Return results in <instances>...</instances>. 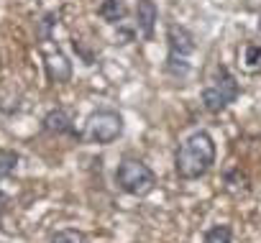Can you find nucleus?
<instances>
[{"instance_id":"1","label":"nucleus","mask_w":261,"mask_h":243,"mask_svg":"<svg viewBox=\"0 0 261 243\" xmlns=\"http://www.w3.org/2000/svg\"><path fill=\"white\" fill-rule=\"evenodd\" d=\"M215 164V141L207 131H195L190 133L174 156V169L182 179H200L205 177Z\"/></svg>"},{"instance_id":"2","label":"nucleus","mask_w":261,"mask_h":243,"mask_svg":"<svg viewBox=\"0 0 261 243\" xmlns=\"http://www.w3.org/2000/svg\"><path fill=\"white\" fill-rule=\"evenodd\" d=\"M167 44H169V54H167L164 72L172 79L185 82L190 77V57L195 51V36L185 26L169 23V29H167Z\"/></svg>"},{"instance_id":"3","label":"nucleus","mask_w":261,"mask_h":243,"mask_svg":"<svg viewBox=\"0 0 261 243\" xmlns=\"http://www.w3.org/2000/svg\"><path fill=\"white\" fill-rule=\"evenodd\" d=\"M238 95H241L238 79L230 74V69L225 64H218L215 72H213V77L202 87V105H205L207 113H220L230 102H236Z\"/></svg>"},{"instance_id":"4","label":"nucleus","mask_w":261,"mask_h":243,"mask_svg":"<svg viewBox=\"0 0 261 243\" xmlns=\"http://www.w3.org/2000/svg\"><path fill=\"white\" fill-rule=\"evenodd\" d=\"M115 184H118L120 192H125L130 197H144V195H149L154 190L156 177L141 159L125 156L118 164V169H115Z\"/></svg>"},{"instance_id":"5","label":"nucleus","mask_w":261,"mask_h":243,"mask_svg":"<svg viewBox=\"0 0 261 243\" xmlns=\"http://www.w3.org/2000/svg\"><path fill=\"white\" fill-rule=\"evenodd\" d=\"M120 133H123V118H120V113H115L110 107H102V110L90 113L82 139L90 141V144H102L105 146V144H113Z\"/></svg>"},{"instance_id":"6","label":"nucleus","mask_w":261,"mask_h":243,"mask_svg":"<svg viewBox=\"0 0 261 243\" xmlns=\"http://www.w3.org/2000/svg\"><path fill=\"white\" fill-rule=\"evenodd\" d=\"M41 126H44V131H46V133L82 139V133H80V131L74 128V123H72L69 113H67V110H62V107H57V110H49V113L44 115V120H41Z\"/></svg>"},{"instance_id":"7","label":"nucleus","mask_w":261,"mask_h":243,"mask_svg":"<svg viewBox=\"0 0 261 243\" xmlns=\"http://www.w3.org/2000/svg\"><path fill=\"white\" fill-rule=\"evenodd\" d=\"M159 21V8L154 0H139V6H136V26H139V34L151 41L154 39V26Z\"/></svg>"},{"instance_id":"8","label":"nucleus","mask_w":261,"mask_h":243,"mask_svg":"<svg viewBox=\"0 0 261 243\" xmlns=\"http://www.w3.org/2000/svg\"><path fill=\"white\" fill-rule=\"evenodd\" d=\"M97 13H100V18L108 21V23H120L128 11H125V6L120 3V0H102L100 8H97Z\"/></svg>"},{"instance_id":"9","label":"nucleus","mask_w":261,"mask_h":243,"mask_svg":"<svg viewBox=\"0 0 261 243\" xmlns=\"http://www.w3.org/2000/svg\"><path fill=\"white\" fill-rule=\"evenodd\" d=\"M241 64L251 74L261 72V44H246L241 49Z\"/></svg>"},{"instance_id":"10","label":"nucleus","mask_w":261,"mask_h":243,"mask_svg":"<svg viewBox=\"0 0 261 243\" xmlns=\"http://www.w3.org/2000/svg\"><path fill=\"white\" fill-rule=\"evenodd\" d=\"M230 240H233L230 225H213L202 235V243H230Z\"/></svg>"},{"instance_id":"11","label":"nucleus","mask_w":261,"mask_h":243,"mask_svg":"<svg viewBox=\"0 0 261 243\" xmlns=\"http://www.w3.org/2000/svg\"><path fill=\"white\" fill-rule=\"evenodd\" d=\"M18 167V154L16 151H0V179H6L16 172Z\"/></svg>"},{"instance_id":"12","label":"nucleus","mask_w":261,"mask_h":243,"mask_svg":"<svg viewBox=\"0 0 261 243\" xmlns=\"http://www.w3.org/2000/svg\"><path fill=\"white\" fill-rule=\"evenodd\" d=\"M51 243H87V235H85L82 230L67 228V230H59V233H54Z\"/></svg>"},{"instance_id":"13","label":"nucleus","mask_w":261,"mask_h":243,"mask_svg":"<svg viewBox=\"0 0 261 243\" xmlns=\"http://www.w3.org/2000/svg\"><path fill=\"white\" fill-rule=\"evenodd\" d=\"M8 205H11V197L0 190V220H3V215H6V210H8Z\"/></svg>"}]
</instances>
